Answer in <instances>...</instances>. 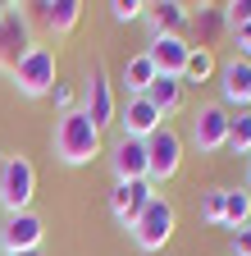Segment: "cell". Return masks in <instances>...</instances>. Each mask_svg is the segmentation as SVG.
<instances>
[{
	"label": "cell",
	"instance_id": "2",
	"mask_svg": "<svg viewBox=\"0 0 251 256\" xmlns=\"http://www.w3.org/2000/svg\"><path fill=\"white\" fill-rule=\"evenodd\" d=\"M55 78H59V69H55V46H41V42L27 50V55L14 64V74H9L14 92L27 96V101H41V96H50Z\"/></svg>",
	"mask_w": 251,
	"mask_h": 256
},
{
	"label": "cell",
	"instance_id": "9",
	"mask_svg": "<svg viewBox=\"0 0 251 256\" xmlns=\"http://www.w3.org/2000/svg\"><path fill=\"white\" fill-rule=\"evenodd\" d=\"M215 82H219V106H224L229 114L251 110V60H242V55L224 60L219 74H215Z\"/></svg>",
	"mask_w": 251,
	"mask_h": 256
},
{
	"label": "cell",
	"instance_id": "24",
	"mask_svg": "<svg viewBox=\"0 0 251 256\" xmlns=\"http://www.w3.org/2000/svg\"><path fill=\"white\" fill-rule=\"evenodd\" d=\"M110 18L114 23H137V18H146V5H142V0H110Z\"/></svg>",
	"mask_w": 251,
	"mask_h": 256
},
{
	"label": "cell",
	"instance_id": "3",
	"mask_svg": "<svg viewBox=\"0 0 251 256\" xmlns=\"http://www.w3.org/2000/svg\"><path fill=\"white\" fill-rule=\"evenodd\" d=\"M37 197V165L27 156H5L0 160V210L18 215V210H32Z\"/></svg>",
	"mask_w": 251,
	"mask_h": 256
},
{
	"label": "cell",
	"instance_id": "12",
	"mask_svg": "<svg viewBox=\"0 0 251 256\" xmlns=\"http://www.w3.org/2000/svg\"><path fill=\"white\" fill-rule=\"evenodd\" d=\"M155 197V183L151 178H133V183H114L110 188V215L119 220V229H133L137 215L146 210V202Z\"/></svg>",
	"mask_w": 251,
	"mask_h": 256
},
{
	"label": "cell",
	"instance_id": "20",
	"mask_svg": "<svg viewBox=\"0 0 251 256\" xmlns=\"http://www.w3.org/2000/svg\"><path fill=\"white\" fill-rule=\"evenodd\" d=\"M151 82H155V64L146 60V50L128 55V64H123V92L128 96H146Z\"/></svg>",
	"mask_w": 251,
	"mask_h": 256
},
{
	"label": "cell",
	"instance_id": "11",
	"mask_svg": "<svg viewBox=\"0 0 251 256\" xmlns=\"http://www.w3.org/2000/svg\"><path fill=\"white\" fill-rule=\"evenodd\" d=\"M114 128H119V138L146 142L155 128H165V119H160V110H155L146 96H123V106H119V114H114Z\"/></svg>",
	"mask_w": 251,
	"mask_h": 256
},
{
	"label": "cell",
	"instance_id": "29",
	"mask_svg": "<svg viewBox=\"0 0 251 256\" xmlns=\"http://www.w3.org/2000/svg\"><path fill=\"white\" fill-rule=\"evenodd\" d=\"M18 256H46V252H18Z\"/></svg>",
	"mask_w": 251,
	"mask_h": 256
},
{
	"label": "cell",
	"instance_id": "5",
	"mask_svg": "<svg viewBox=\"0 0 251 256\" xmlns=\"http://www.w3.org/2000/svg\"><path fill=\"white\" fill-rule=\"evenodd\" d=\"M183 151H187V142L178 138V128H155V133L146 138V178L160 188V183H169V178H178V170H183Z\"/></svg>",
	"mask_w": 251,
	"mask_h": 256
},
{
	"label": "cell",
	"instance_id": "21",
	"mask_svg": "<svg viewBox=\"0 0 251 256\" xmlns=\"http://www.w3.org/2000/svg\"><path fill=\"white\" fill-rule=\"evenodd\" d=\"M224 151H233V156H251V110L233 114V124H229V146H224Z\"/></svg>",
	"mask_w": 251,
	"mask_h": 256
},
{
	"label": "cell",
	"instance_id": "31",
	"mask_svg": "<svg viewBox=\"0 0 251 256\" xmlns=\"http://www.w3.org/2000/svg\"><path fill=\"white\" fill-rule=\"evenodd\" d=\"M0 160H5V156H0Z\"/></svg>",
	"mask_w": 251,
	"mask_h": 256
},
{
	"label": "cell",
	"instance_id": "14",
	"mask_svg": "<svg viewBox=\"0 0 251 256\" xmlns=\"http://www.w3.org/2000/svg\"><path fill=\"white\" fill-rule=\"evenodd\" d=\"M187 50H192L187 37H151L146 42V60L155 64V74H165V78H183Z\"/></svg>",
	"mask_w": 251,
	"mask_h": 256
},
{
	"label": "cell",
	"instance_id": "23",
	"mask_svg": "<svg viewBox=\"0 0 251 256\" xmlns=\"http://www.w3.org/2000/svg\"><path fill=\"white\" fill-rule=\"evenodd\" d=\"M50 106H55L59 114L78 110V87H73V82H64V78H55V87H50Z\"/></svg>",
	"mask_w": 251,
	"mask_h": 256
},
{
	"label": "cell",
	"instance_id": "13",
	"mask_svg": "<svg viewBox=\"0 0 251 256\" xmlns=\"http://www.w3.org/2000/svg\"><path fill=\"white\" fill-rule=\"evenodd\" d=\"M110 170H114V183L146 178V142H137V138H114L110 142Z\"/></svg>",
	"mask_w": 251,
	"mask_h": 256
},
{
	"label": "cell",
	"instance_id": "19",
	"mask_svg": "<svg viewBox=\"0 0 251 256\" xmlns=\"http://www.w3.org/2000/svg\"><path fill=\"white\" fill-rule=\"evenodd\" d=\"M219 74V60H215V50L210 46H192L187 50V64H183V87H201V82H210Z\"/></svg>",
	"mask_w": 251,
	"mask_h": 256
},
{
	"label": "cell",
	"instance_id": "18",
	"mask_svg": "<svg viewBox=\"0 0 251 256\" xmlns=\"http://www.w3.org/2000/svg\"><path fill=\"white\" fill-rule=\"evenodd\" d=\"M251 224V188H224V220H219V229H247Z\"/></svg>",
	"mask_w": 251,
	"mask_h": 256
},
{
	"label": "cell",
	"instance_id": "15",
	"mask_svg": "<svg viewBox=\"0 0 251 256\" xmlns=\"http://www.w3.org/2000/svg\"><path fill=\"white\" fill-rule=\"evenodd\" d=\"M187 18H192V10L178 5V0H155V5H146L151 37H183V32H187Z\"/></svg>",
	"mask_w": 251,
	"mask_h": 256
},
{
	"label": "cell",
	"instance_id": "16",
	"mask_svg": "<svg viewBox=\"0 0 251 256\" xmlns=\"http://www.w3.org/2000/svg\"><path fill=\"white\" fill-rule=\"evenodd\" d=\"M27 10H32L50 32H55V37H69V32L82 23V0H50V5H27Z\"/></svg>",
	"mask_w": 251,
	"mask_h": 256
},
{
	"label": "cell",
	"instance_id": "30",
	"mask_svg": "<svg viewBox=\"0 0 251 256\" xmlns=\"http://www.w3.org/2000/svg\"><path fill=\"white\" fill-rule=\"evenodd\" d=\"M247 188H251V165H247Z\"/></svg>",
	"mask_w": 251,
	"mask_h": 256
},
{
	"label": "cell",
	"instance_id": "26",
	"mask_svg": "<svg viewBox=\"0 0 251 256\" xmlns=\"http://www.w3.org/2000/svg\"><path fill=\"white\" fill-rule=\"evenodd\" d=\"M187 23H197V28L206 32V37H210V32H219V23H224V10H215V5H206L201 14L192 10V18H187Z\"/></svg>",
	"mask_w": 251,
	"mask_h": 256
},
{
	"label": "cell",
	"instance_id": "1",
	"mask_svg": "<svg viewBox=\"0 0 251 256\" xmlns=\"http://www.w3.org/2000/svg\"><path fill=\"white\" fill-rule=\"evenodd\" d=\"M101 146H105V133H101V128L91 124L82 110L55 114V128H50V151H55L59 165H69V170L91 165V160L101 156Z\"/></svg>",
	"mask_w": 251,
	"mask_h": 256
},
{
	"label": "cell",
	"instance_id": "22",
	"mask_svg": "<svg viewBox=\"0 0 251 256\" xmlns=\"http://www.w3.org/2000/svg\"><path fill=\"white\" fill-rule=\"evenodd\" d=\"M219 220H224V188H210V192H201V224L219 229Z\"/></svg>",
	"mask_w": 251,
	"mask_h": 256
},
{
	"label": "cell",
	"instance_id": "17",
	"mask_svg": "<svg viewBox=\"0 0 251 256\" xmlns=\"http://www.w3.org/2000/svg\"><path fill=\"white\" fill-rule=\"evenodd\" d=\"M183 96H187V87H183V78H165V74H155V82L146 87V101L160 110V119L169 124L178 110H183Z\"/></svg>",
	"mask_w": 251,
	"mask_h": 256
},
{
	"label": "cell",
	"instance_id": "27",
	"mask_svg": "<svg viewBox=\"0 0 251 256\" xmlns=\"http://www.w3.org/2000/svg\"><path fill=\"white\" fill-rule=\"evenodd\" d=\"M229 256H251V224L229 238Z\"/></svg>",
	"mask_w": 251,
	"mask_h": 256
},
{
	"label": "cell",
	"instance_id": "6",
	"mask_svg": "<svg viewBox=\"0 0 251 256\" xmlns=\"http://www.w3.org/2000/svg\"><path fill=\"white\" fill-rule=\"evenodd\" d=\"M37 46L32 37V14L18 5H0V69L14 74V64Z\"/></svg>",
	"mask_w": 251,
	"mask_h": 256
},
{
	"label": "cell",
	"instance_id": "28",
	"mask_svg": "<svg viewBox=\"0 0 251 256\" xmlns=\"http://www.w3.org/2000/svg\"><path fill=\"white\" fill-rule=\"evenodd\" d=\"M233 37H238V55H242V60H251V23H247V28H238Z\"/></svg>",
	"mask_w": 251,
	"mask_h": 256
},
{
	"label": "cell",
	"instance_id": "8",
	"mask_svg": "<svg viewBox=\"0 0 251 256\" xmlns=\"http://www.w3.org/2000/svg\"><path fill=\"white\" fill-rule=\"evenodd\" d=\"M46 242V220L37 210H18L0 220V256H18V252H41Z\"/></svg>",
	"mask_w": 251,
	"mask_h": 256
},
{
	"label": "cell",
	"instance_id": "7",
	"mask_svg": "<svg viewBox=\"0 0 251 256\" xmlns=\"http://www.w3.org/2000/svg\"><path fill=\"white\" fill-rule=\"evenodd\" d=\"M91 124L105 128L114 124V114H119V106H114V82H110V74H105V64L101 60H91L87 64V78H82V106H78Z\"/></svg>",
	"mask_w": 251,
	"mask_h": 256
},
{
	"label": "cell",
	"instance_id": "25",
	"mask_svg": "<svg viewBox=\"0 0 251 256\" xmlns=\"http://www.w3.org/2000/svg\"><path fill=\"white\" fill-rule=\"evenodd\" d=\"M251 23V0H233V5H224V28H247Z\"/></svg>",
	"mask_w": 251,
	"mask_h": 256
},
{
	"label": "cell",
	"instance_id": "4",
	"mask_svg": "<svg viewBox=\"0 0 251 256\" xmlns=\"http://www.w3.org/2000/svg\"><path fill=\"white\" fill-rule=\"evenodd\" d=\"M174 229H178V210H174L169 197H160V192H155L128 234H133V242H137L142 252H160V247L174 238Z\"/></svg>",
	"mask_w": 251,
	"mask_h": 256
},
{
	"label": "cell",
	"instance_id": "10",
	"mask_svg": "<svg viewBox=\"0 0 251 256\" xmlns=\"http://www.w3.org/2000/svg\"><path fill=\"white\" fill-rule=\"evenodd\" d=\"M229 124H233V114L219 106V101L201 106V110H197V119H192V146H197L201 156L224 151V146H229Z\"/></svg>",
	"mask_w": 251,
	"mask_h": 256
}]
</instances>
